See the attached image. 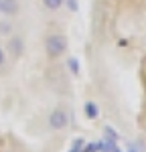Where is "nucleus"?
Instances as JSON below:
<instances>
[{
	"label": "nucleus",
	"instance_id": "nucleus-5",
	"mask_svg": "<svg viewBox=\"0 0 146 152\" xmlns=\"http://www.w3.org/2000/svg\"><path fill=\"white\" fill-rule=\"evenodd\" d=\"M97 114H99V112H97V105L93 104V102H87V104H85V116L93 120V118H97Z\"/></svg>",
	"mask_w": 146,
	"mask_h": 152
},
{
	"label": "nucleus",
	"instance_id": "nucleus-4",
	"mask_svg": "<svg viewBox=\"0 0 146 152\" xmlns=\"http://www.w3.org/2000/svg\"><path fill=\"white\" fill-rule=\"evenodd\" d=\"M8 49H10V53L14 55V57H20L24 51V43L20 37H14V39H10V43H8Z\"/></svg>",
	"mask_w": 146,
	"mask_h": 152
},
{
	"label": "nucleus",
	"instance_id": "nucleus-8",
	"mask_svg": "<svg viewBox=\"0 0 146 152\" xmlns=\"http://www.w3.org/2000/svg\"><path fill=\"white\" fill-rule=\"evenodd\" d=\"M4 61H6V53H4V51L0 49V67L4 65Z\"/></svg>",
	"mask_w": 146,
	"mask_h": 152
},
{
	"label": "nucleus",
	"instance_id": "nucleus-7",
	"mask_svg": "<svg viewBox=\"0 0 146 152\" xmlns=\"http://www.w3.org/2000/svg\"><path fill=\"white\" fill-rule=\"evenodd\" d=\"M0 33H2V35H8V33H10V24H8V23L0 24Z\"/></svg>",
	"mask_w": 146,
	"mask_h": 152
},
{
	"label": "nucleus",
	"instance_id": "nucleus-6",
	"mask_svg": "<svg viewBox=\"0 0 146 152\" xmlns=\"http://www.w3.org/2000/svg\"><path fill=\"white\" fill-rule=\"evenodd\" d=\"M43 4L49 10H59L61 6H63V0H43Z\"/></svg>",
	"mask_w": 146,
	"mask_h": 152
},
{
	"label": "nucleus",
	"instance_id": "nucleus-2",
	"mask_svg": "<svg viewBox=\"0 0 146 152\" xmlns=\"http://www.w3.org/2000/svg\"><path fill=\"white\" fill-rule=\"evenodd\" d=\"M67 122H69L67 112H65V110H61V107L53 110V112L49 114V126H51L53 130H63L65 126H67Z\"/></svg>",
	"mask_w": 146,
	"mask_h": 152
},
{
	"label": "nucleus",
	"instance_id": "nucleus-1",
	"mask_svg": "<svg viewBox=\"0 0 146 152\" xmlns=\"http://www.w3.org/2000/svg\"><path fill=\"white\" fill-rule=\"evenodd\" d=\"M45 51H47V55L51 59L61 57V55L67 51V39H65L63 35H51V37H47V41H45Z\"/></svg>",
	"mask_w": 146,
	"mask_h": 152
},
{
	"label": "nucleus",
	"instance_id": "nucleus-3",
	"mask_svg": "<svg viewBox=\"0 0 146 152\" xmlns=\"http://www.w3.org/2000/svg\"><path fill=\"white\" fill-rule=\"evenodd\" d=\"M18 8H20L18 0H0V12H2V14H6V16L16 14Z\"/></svg>",
	"mask_w": 146,
	"mask_h": 152
}]
</instances>
